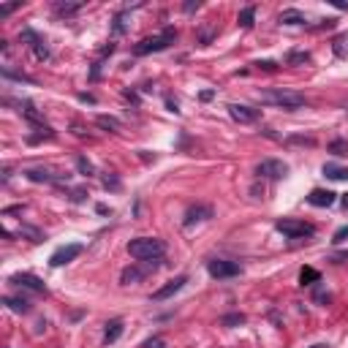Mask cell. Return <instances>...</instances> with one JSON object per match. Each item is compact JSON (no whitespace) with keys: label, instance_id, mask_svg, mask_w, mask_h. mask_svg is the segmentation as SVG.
Masks as SVG:
<instances>
[{"label":"cell","instance_id":"6da1fadb","mask_svg":"<svg viewBox=\"0 0 348 348\" xmlns=\"http://www.w3.org/2000/svg\"><path fill=\"white\" fill-rule=\"evenodd\" d=\"M256 98L261 104H270V106H280L286 112H294V109H302L307 101L305 96H299L294 90H283V87H272V90H258Z\"/></svg>","mask_w":348,"mask_h":348},{"label":"cell","instance_id":"7a4b0ae2","mask_svg":"<svg viewBox=\"0 0 348 348\" xmlns=\"http://www.w3.org/2000/svg\"><path fill=\"white\" fill-rule=\"evenodd\" d=\"M163 250L166 245L161 240H155V237H136V240L128 242V253L139 261H155L163 256Z\"/></svg>","mask_w":348,"mask_h":348},{"label":"cell","instance_id":"3957f363","mask_svg":"<svg viewBox=\"0 0 348 348\" xmlns=\"http://www.w3.org/2000/svg\"><path fill=\"white\" fill-rule=\"evenodd\" d=\"M174 41H177V30H174V27H163L158 36H150V38H144V41H139L136 46H133V54L141 57V54L161 52V49H166V46H171Z\"/></svg>","mask_w":348,"mask_h":348},{"label":"cell","instance_id":"277c9868","mask_svg":"<svg viewBox=\"0 0 348 348\" xmlns=\"http://www.w3.org/2000/svg\"><path fill=\"white\" fill-rule=\"evenodd\" d=\"M275 228H278L283 237H288V240H305V237H313L315 234V228L310 223H305V220H294V218L278 220Z\"/></svg>","mask_w":348,"mask_h":348},{"label":"cell","instance_id":"5b68a950","mask_svg":"<svg viewBox=\"0 0 348 348\" xmlns=\"http://www.w3.org/2000/svg\"><path fill=\"white\" fill-rule=\"evenodd\" d=\"M158 267H161V258L147 261V264H131V267H125V270H123L120 283H123V286H131V283H141L150 272H155Z\"/></svg>","mask_w":348,"mask_h":348},{"label":"cell","instance_id":"8992f818","mask_svg":"<svg viewBox=\"0 0 348 348\" xmlns=\"http://www.w3.org/2000/svg\"><path fill=\"white\" fill-rule=\"evenodd\" d=\"M286 174H288V166L278 161V158H264L256 166V177H264V180H283Z\"/></svg>","mask_w":348,"mask_h":348},{"label":"cell","instance_id":"52a82bcc","mask_svg":"<svg viewBox=\"0 0 348 348\" xmlns=\"http://www.w3.org/2000/svg\"><path fill=\"white\" fill-rule=\"evenodd\" d=\"M25 177L30 183H46V185H60V183H68V174H60V171H52V169H44V166H36V169H27Z\"/></svg>","mask_w":348,"mask_h":348},{"label":"cell","instance_id":"ba28073f","mask_svg":"<svg viewBox=\"0 0 348 348\" xmlns=\"http://www.w3.org/2000/svg\"><path fill=\"white\" fill-rule=\"evenodd\" d=\"M207 272L218 280L237 278V275H240V264H237V261H226V258H212V261H207Z\"/></svg>","mask_w":348,"mask_h":348},{"label":"cell","instance_id":"9c48e42d","mask_svg":"<svg viewBox=\"0 0 348 348\" xmlns=\"http://www.w3.org/2000/svg\"><path fill=\"white\" fill-rule=\"evenodd\" d=\"M19 38H22V41H27V46H30V49H33V54H36V60H49V46H46V41L36 33V30L25 27V30L19 33Z\"/></svg>","mask_w":348,"mask_h":348},{"label":"cell","instance_id":"30bf717a","mask_svg":"<svg viewBox=\"0 0 348 348\" xmlns=\"http://www.w3.org/2000/svg\"><path fill=\"white\" fill-rule=\"evenodd\" d=\"M82 250H84V248H82L79 242L63 245V248H57V250L49 256V264H52V267H63V264H68V261H74L76 256H82Z\"/></svg>","mask_w":348,"mask_h":348},{"label":"cell","instance_id":"8fae6325","mask_svg":"<svg viewBox=\"0 0 348 348\" xmlns=\"http://www.w3.org/2000/svg\"><path fill=\"white\" fill-rule=\"evenodd\" d=\"M11 283H14V286H19V288L36 291V294H46L44 280L36 278V275H30V272H17V275H11Z\"/></svg>","mask_w":348,"mask_h":348},{"label":"cell","instance_id":"7c38bea8","mask_svg":"<svg viewBox=\"0 0 348 348\" xmlns=\"http://www.w3.org/2000/svg\"><path fill=\"white\" fill-rule=\"evenodd\" d=\"M228 109V114H231V120H237V123H256L258 117H261V112L258 109H250V106H245V104H228L226 106Z\"/></svg>","mask_w":348,"mask_h":348},{"label":"cell","instance_id":"4fadbf2b","mask_svg":"<svg viewBox=\"0 0 348 348\" xmlns=\"http://www.w3.org/2000/svg\"><path fill=\"white\" fill-rule=\"evenodd\" d=\"M210 218H212V207H207V204H193V207L185 210L183 226L191 228L193 223H201V220H210Z\"/></svg>","mask_w":348,"mask_h":348},{"label":"cell","instance_id":"5bb4252c","mask_svg":"<svg viewBox=\"0 0 348 348\" xmlns=\"http://www.w3.org/2000/svg\"><path fill=\"white\" fill-rule=\"evenodd\" d=\"M185 283H188V278H185V275H177V278H174V280H169V283H166V286H161V288L155 291V294H153V302H163V299L174 297L180 288L185 286Z\"/></svg>","mask_w":348,"mask_h":348},{"label":"cell","instance_id":"9a60e30c","mask_svg":"<svg viewBox=\"0 0 348 348\" xmlns=\"http://www.w3.org/2000/svg\"><path fill=\"white\" fill-rule=\"evenodd\" d=\"M335 196L337 193L315 188V191H310V196H307V204H313V207H332V204H335Z\"/></svg>","mask_w":348,"mask_h":348},{"label":"cell","instance_id":"2e32d148","mask_svg":"<svg viewBox=\"0 0 348 348\" xmlns=\"http://www.w3.org/2000/svg\"><path fill=\"white\" fill-rule=\"evenodd\" d=\"M120 335H123V321H120V318L106 321V329H104V343H106V345H112V343H117V340H120Z\"/></svg>","mask_w":348,"mask_h":348},{"label":"cell","instance_id":"e0dca14e","mask_svg":"<svg viewBox=\"0 0 348 348\" xmlns=\"http://www.w3.org/2000/svg\"><path fill=\"white\" fill-rule=\"evenodd\" d=\"M19 112L25 114L33 125H38V128H46V125H44V117L38 114V109H36L33 104H30V101H19Z\"/></svg>","mask_w":348,"mask_h":348},{"label":"cell","instance_id":"ac0fdd59","mask_svg":"<svg viewBox=\"0 0 348 348\" xmlns=\"http://www.w3.org/2000/svg\"><path fill=\"white\" fill-rule=\"evenodd\" d=\"M3 305L14 313H30V302L25 297H3Z\"/></svg>","mask_w":348,"mask_h":348},{"label":"cell","instance_id":"d6986e66","mask_svg":"<svg viewBox=\"0 0 348 348\" xmlns=\"http://www.w3.org/2000/svg\"><path fill=\"white\" fill-rule=\"evenodd\" d=\"M315 283H321L318 270H313V267H302V270H299V286H315Z\"/></svg>","mask_w":348,"mask_h":348},{"label":"cell","instance_id":"ffe728a7","mask_svg":"<svg viewBox=\"0 0 348 348\" xmlns=\"http://www.w3.org/2000/svg\"><path fill=\"white\" fill-rule=\"evenodd\" d=\"M332 52H335V57H340V60L348 57V33L335 36V41H332Z\"/></svg>","mask_w":348,"mask_h":348},{"label":"cell","instance_id":"44dd1931","mask_svg":"<svg viewBox=\"0 0 348 348\" xmlns=\"http://www.w3.org/2000/svg\"><path fill=\"white\" fill-rule=\"evenodd\" d=\"M96 125H98V128H104V131H114V133L123 128V123L117 120V117H109V114H98L96 117Z\"/></svg>","mask_w":348,"mask_h":348},{"label":"cell","instance_id":"7402d4cb","mask_svg":"<svg viewBox=\"0 0 348 348\" xmlns=\"http://www.w3.org/2000/svg\"><path fill=\"white\" fill-rule=\"evenodd\" d=\"M82 9V3H54V14H57V17H74V14Z\"/></svg>","mask_w":348,"mask_h":348},{"label":"cell","instance_id":"603a6c76","mask_svg":"<svg viewBox=\"0 0 348 348\" xmlns=\"http://www.w3.org/2000/svg\"><path fill=\"white\" fill-rule=\"evenodd\" d=\"M280 22H283V25H305V17L297 9H286L280 14Z\"/></svg>","mask_w":348,"mask_h":348},{"label":"cell","instance_id":"cb8c5ba5","mask_svg":"<svg viewBox=\"0 0 348 348\" xmlns=\"http://www.w3.org/2000/svg\"><path fill=\"white\" fill-rule=\"evenodd\" d=\"M253 19H256V6H248V9L240 11V17H237V22H240V27H253Z\"/></svg>","mask_w":348,"mask_h":348},{"label":"cell","instance_id":"d4e9b609","mask_svg":"<svg viewBox=\"0 0 348 348\" xmlns=\"http://www.w3.org/2000/svg\"><path fill=\"white\" fill-rule=\"evenodd\" d=\"M324 174H327L329 180H348V169H340V166H335V163L324 166Z\"/></svg>","mask_w":348,"mask_h":348},{"label":"cell","instance_id":"484cf974","mask_svg":"<svg viewBox=\"0 0 348 348\" xmlns=\"http://www.w3.org/2000/svg\"><path fill=\"white\" fill-rule=\"evenodd\" d=\"M329 153L337 155V158L348 155V141H345V139H332V141H329Z\"/></svg>","mask_w":348,"mask_h":348},{"label":"cell","instance_id":"4316f807","mask_svg":"<svg viewBox=\"0 0 348 348\" xmlns=\"http://www.w3.org/2000/svg\"><path fill=\"white\" fill-rule=\"evenodd\" d=\"M286 63L288 66H305V63H310V52H288Z\"/></svg>","mask_w":348,"mask_h":348},{"label":"cell","instance_id":"83f0119b","mask_svg":"<svg viewBox=\"0 0 348 348\" xmlns=\"http://www.w3.org/2000/svg\"><path fill=\"white\" fill-rule=\"evenodd\" d=\"M215 36H218V27H215V25L201 27V30H199V44H201V46H207V44H210Z\"/></svg>","mask_w":348,"mask_h":348},{"label":"cell","instance_id":"f1b7e54d","mask_svg":"<svg viewBox=\"0 0 348 348\" xmlns=\"http://www.w3.org/2000/svg\"><path fill=\"white\" fill-rule=\"evenodd\" d=\"M76 169H79V174H84V177H93V174H96V169H93V163L87 161L84 155H79V158H76Z\"/></svg>","mask_w":348,"mask_h":348},{"label":"cell","instance_id":"f546056e","mask_svg":"<svg viewBox=\"0 0 348 348\" xmlns=\"http://www.w3.org/2000/svg\"><path fill=\"white\" fill-rule=\"evenodd\" d=\"M220 324H223V327H240V324H245V315L242 313H228V315L220 318Z\"/></svg>","mask_w":348,"mask_h":348},{"label":"cell","instance_id":"4dcf8cb0","mask_svg":"<svg viewBox=\"0 0 348 348\" xmlns=\"http://www.w3.org/2000/svg\"><path fill=\"white\" fill-rule=\"evenodd\" d=\"M22 234H25V237H30V242H41V240H46V237H44V231H38V228H33V226H22Z\"/></svg>","mask_w":348,"mask_h":348},{"label":"cell","instance_id":"1f68e13d","mask_svg":"<svg viewBox=\"0 0 348 348\" xmlns=\"http://www.w3.org/2000/svg\"><path fill=\"white\" fill-rule=\"evenodd\" d=\"M332 242L335 245H343V242H348V226H340L335 234H332Z\"/></svg>","mask_w":348,"mask_h":348},{"label":"cell","instance_id":"d6a6232c","mask_svg":"<svg viewBox=\"0 0 348 348\" xmlns=\"http://www.w3.org/2000/svg\"><path fill=\"white\" fill-rule=\"evenodd\" d=\"M104 188H106V191H120V180H117L114 174H106V177H104Z\"/></svg>","mask_w":348,"mask_h":348},{"label":"cell","instance_id":"836d02e7","mask_svg":"<svg viewBox=\"0 0 348 348\" xmlns=\"http://www.w3.org/2000/svg\"><path fill=\"white\" fill-rule=\"evenodd\" d=\"M112 30H114V36H123L125 33V14H117V17H114Z\"/></svg>","mask_w":348,"mask_h":348},{"label":"cell","instance_id":"e575fe53","mask_svg":"<svg viewBox=\"0 0 348 348\" xmlns=\"http://www.w3.org/2000/svg\"><path fill=\"white\" fill-rule=\"evenodd\" d=\"M68 199L71 201H84L87 199V191H84V188H74V191H68Z\"/></svg>","mask_w":348,"mask_h":348},{"label":"cell","instance_id":"d590c367","mask_svg":"<svg viewBox=\"0 0 348 348\" xmlns=\"http://www.w3.org/2000/svg\"><path fill=\"white\" fill-rule=\"evenodd\" d=\"M17 9H22V3H6V6H0V17H9V14H14Z\"/></svg>","mask_w":348,"mask_h":348},{"label":"cell","instance_id":"8d00e7d4","mask_svg":"<svg viewBox=\"0 0 348 348\" xmlns=\"http://www.w3.org/2000/svg\"><path fill=\"white\" fill-rule=\"evenodd\" d=\"M253 66L261 68V71H275V68H278V63H275V60H258V63H253Z\"/></svg>","mask_w":348,"mask_h":348},{"label":"cell","instance_id":"74e56055","mask_svg":"<svg viewBox=\"0 0 348 348\" xmlns=\"http://www.w3.org/2000/svg\"><path fill=\"white\" fill-rule=\"evenodd\" d=\"M329 291H324V288H315V302H324V305H327L329 302Z\"/></svg>","mask_w":348,"mask_h":348},{"label":"cell","instance_id":"f35d334b","mask_svg":"<svg viewBox=\"0 0 348 348\" xmlns=\"http://www.w3.org/2000/svg\"><path fill=\"white\" fill-rule=\"evenodd\" d=\"M288 144H307V147H313V139H305V136H291V139H288Z\"/></svg>","mask_w":348,"mask_h":348},{"label":"cell","instance_id":"ab89813d","mask_svg":"<svg viewBox=\"0 0 348 348\" xmlns=\"http://www.w3.org/2000/svg\"><path fill=\"white\" fill-rule=\"evenodd\" d=\"M144 348H163V337H150L144 343Z\"/></svg>","mask_w":348,"mask_h":348},{"label":"cell","instance_id":"60d3db41","mask_svg":"<svg viewBox=\"0 0 348 348\" xmlns=\"http://www.w3.org/2000/svg\"><path fill=\"white\" fill-rule=\"evenodd\" d=\"M79 101H84V104H96V96H90V93H79Z\"/></svg>","mask_w":348,"mask_h":348},{"label":"cell","instance_id":"b9f144b4","mask_svg":"<svg viewBox=\"0 0 348 348\" xmlns=\"http://www.w3.org/2000/svg\"><path fill=\"white\" fill-rule=\"evenodd\" d=\"M199 98H201V101H212V98H215V90H201Z\"/></svg>","mask_w":348,"mask_h":348},{"label":"cell","instance_id":"7bdbcfd3","mask_svg":"<svg viewBox=\"0 0 348 348\" xmlns=\"http://www.w3.org/2000/svg\"><path fill=\"white\" fill-rule=\"evenodd\" d=\"M166 109H169V112H174V114H180V109H177V101H166Z\"/></svg>","mask_w":348,"mask_h":348},{"label":"cell","instance_id":"ee69618b","mask_svg":"<svg viewBox=\"0 0 348 348\" xmlns=\"http://www.w3.org/2000/svg\"><path fill=\"white\" fill-rule=\"evenodd\" d=\"M196 9H199V0H196V3L191 0V3H185V6H183V11H188V14H191V11H196Z\"/></svg>","mask_w":348,"mask_h":348},{"label":"cell","instance_id":"f6af8a7d","mask_svg":"<svg viewBox=\"0 0 348 348\" xmlns=\"http://www.w3.org/2000/svg\"><path fill=\"white\" fill-rule=\"evenodd\" d=\"M332 6H335V9H343V11H348V3H340V0H332Z\"/></svg>","mask_w":348,"mask_h":348},{"label":"cell","instance_id":"bcb514c9","mask_svg":"<svg viewBox=\"0 0 348 348\" xmlns=\"http://www.w3.org/2000/svg\"><path fill=\"white\" fill-rule=\"evenodd\" d=\"M310 348H332L329 343H315V345H310Z\"/></svg>","mask_w":348,"mask_h":348},{"label":"cell","instance_id":"7dc6e473","mask_svg":"<svg viewBox=\"0 0 348 348\" xmlns=\"http://www.w3.org/2000/svg\"><path fill=\"white\" fill-rule=\"evenodd\" d=\"M343 207H345V210H348V193H345V196H343Z\"/></svg>","mask_w":348,"mask_h":348}]
</instances>
